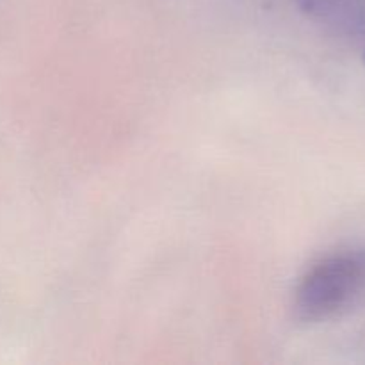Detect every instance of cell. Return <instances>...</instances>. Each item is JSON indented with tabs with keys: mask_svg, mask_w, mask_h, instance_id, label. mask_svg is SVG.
<instances>
[{
	"mask_svg": "<svg viewBox=\"0 0 365 365\" xmlns=\"http://www.w3.org/2000/svg\"><path fill=\"white\" fill-rule=\"evenodd\" d=\"M364 294L365 246H351L307 271L296 287L294 314L303 323H323L355 307Z\"/></svg>",
	"mask_w": 365,
	"mask_h": 365,
	"instance_id": "1",
	"label": "cell"
},
{
	"mask_svg": "<svg viewBox=\"0 0 365 365\" xmlns=\"http://www.w3.org/2000/svg\"><path fill=\"white\" fill-rule=\"evenodd\" d=\"M319 24L348 36L365 34V0H296Z\"/></svg>",
	"mask_w": 365,
	"mask_h": 365,
	"instance_id": "2",
	"label": "cell"
},
{
	"mask_svg": "<svg viewBox=\"0 0 365 365\" xmlns=\"http://www.w3.org/2000/svg\"><path fill=\"white\" fill-rule=\"evenodd\" d=\"M364 63H365V52H364Z\"/></svg>",
	"mask_w": 365,
	"mask_h": 365,
	"instance_id": "3",
	"label": "cell"
}]
</instances>
